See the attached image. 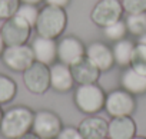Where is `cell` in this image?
Segmentation results:
<instances>
[{"label":"cell","mask_w":146,"mask_h":139,"mask_svg":"<svg viewBox=\"0 0 146 139\" xmlns=\"http://www.w3.org/2000/svg\"><path fill=\"white\" fill-rule=\"evenodd\" d=\"M108 122L100 116H88L79 125V130L85 139H103L108 136Z\"/></svg>","instance_id":"cell-16"},{"label":"cell","mask_w":146,"mask_h":139,"mask_svg":"<svg viewBox=\"0 0 146 139\" xmlns=\"http://www.w3.org/2000/svg\"><path fill=\"white\" fill-rule=\"evenodd\" d=\"M126 30H127V29H126V23H125L123 20H117L116 23L103 27L105 36H106L109 40H113V42H117V40L125 39Z\"/></svg>","instance_id":"cell-23"},{"label":"cell","mask_w":146,"mask_h":139,"mask_svg":"<svg viewBox=\"0 0 146 139\" xmlns=\"http://www.w3.org/2000/svg\"><path fill=\"white\" fill-rule=\"evenodd\" d=\"M16 90L17 86L10 78L0 75V105L10 102L16 96Z\"/></svg>","instance_id":"cell-21"},{"label":"cell","mask_w":146,"mask_h":139,"mask_svg":"<svg viewBox=\"0 0 146 139\" xmlns=\"http://www.w3.org/2000/svg\"><path fill=\"white\" fill-rule=\"evenodd\" d=\"M2 118H3V112H2V108H0V122H2Z\"/></svg>","instance_id":"cell-33"},{"label":"cell","mask_w":146,"mask_h":139,"mask_svg":"<svg viewBox=\"0 0 146 139\" xmlns=\"http://www.w3.org/2000/svg\"><path fill=\"white\" fill-rule=\"evenodd\" d=\"M86 56L96 65V67L100 72L109 70L112 65L115 63L112 49L100 42H95V43L89 45V47L86 49Z\"/></svg>","instance_id":"cell-14"},{"label":"cell","mask_w":146,"mask_h":139,"mask_svg":"<svg viewBox=\"0 0 146 139\" xmlns=\"http://www.w3.org/2000/svg\"><path fill=\"white\" fill-rule=\"evenodd\" d=\"M22 3H27V5H39L42 0H20Z\"/></svg>","instance_id":"cell-30"},{"label":"cell","mask_w":146,"mask_h":139,"mask_svg":"<svg viewBox=\"0 0 146 139\" xmlns=\"http://www.w3.org/2000/svg\"><path fill=\"white\" fill-rule=\"evenodd\" d=\"M135 99L133 95L125 89H117L110 92L105 100V109L113 118L117 116H130L135 110Z\"/></svg>","instance_id":"cell-7"},{"label":"cell","mask_w":146,"mask_h":139,"mask_svg":"<svg viewBox=\"0 0 146 139\" xmlns=\"http://www.w3.org/2000/svg\"><path fill=\"white\" fill-rule=\"evenodd\" d=\"M126 29L136 36H142L146 33V12L145 13H136V15H127L126 20Z\"/></svg>","instance_id":"cell-19"},{"label":"cell","mask_w":146,"mask_h":139,"mask_svg":"<svg viewBox=\"0 0 146 139\" xmlns=\"http://www.w3.org/2000/svg\"><path fill=\"white\" fill-rule=\"evenodd\" d=\"M3 63L15 72H25L26 69L35 62V55L32 46L25 45H15L6 46L2 55Z\"/></svg>","instance_id":"cell-5"},{"label":"cell","mask_w":146,"mask_h":139,"mask_svg":"<svg viewBox=\"0 0 146 139\" xmlns=\"http://www.w3.org/2000/svg\"><path fill=\"white\" fill-rule=\"evenodd\" d=\"M16 139H40L37 135H35L33 132H27V133H25L23 136H20V138H16Z\"/></svg>","instance_id":"cell-28"},{"label":"cell","mask_w":146,"mask_h":139,"mask_svg":"<svg viewBox=\"0 0 146 139\" xmlns=\"http://www.w3.org/2000/svg\"><path fill=\"white\" fill-rule=\"evenodd\" d=\"M20 0H0V19H10L16 15Z\"/></svg>","instance_id":"cell-24"},{"label":"cell","mask_w":146,"mask_h":139,"mask_svg":"<svg viewBox=\"0 0 146 139\" xmlns=\"http://www.w3.org/2000/svg\"><path fill=\"white\" fill-rule=\"evenodd\" d=\"M35 113L26 106H15L3 113L0 122V132L7 139L23 136L32 129Z\"/></svg>","instance_id":"cell-1"},{"label":"cell","mask_w":146,"mask_h":139,"mask_svg":"<svg viewBox=\"0 0 146 139\" xmlns=\"http://www.w3.org/2000/svg\"><path fill=\"white\" fill-rule=\"evenodd\" d=\"M105 92L96 83L79 85L75 93L76 106L83 113H98L105 106Z\"/></svg>","instance_id":"cell-3"},{"label":"cell","mask_w":146,"mask_h":139,"mask_svg":"<svg viewBox=\"0 0 146 139\" xmlns=\"http://www.w3.org/2000/svg\"><path fill=\"white\" fill-rule=\"evenodd\" d=\"M5 46H6V43H5V40H3V36H2V32H0V56L3 55V50H5Z\"/></svg>","instance_id":"cell-29"},{"label":"cell","mask_w":146,"mask_h":139,"mask_svg":"<svg viewBox=\"0 0 146 139\" xmlns=\"http://www.w3.org/2000/svg\"><path fill=\"white\" fill-rule=\"evenodd\" d=\"M133 49H135V45L127 40V39H122V40H117L112 49V53H113V57H115V62L120 66H127L130 65V59H132V53H133Z\"/></svg>","instance_id":"cell-18"},{"label":"cell","mask_w":146,"mask_h":139,"mask_svg":"<svg viewBox=\"0 0 146 139\" xmlns=\"http://www.w3.org/2000/svg\"><path fill=\"white\" fill-rule=\"evenodd\" d=\"M32 50L35 55V60L43 65H53L57 57V43L54 39L37 36L32 42Z\"/></svg>","instance_id":"cell-12"},{"label":"cell","mask_w":146,"mask_h":139,"mask_svg":"<svg viewBox=\"0 0 146 139\" xmlns=\"http://www.w3.org/2000/svg\"><path fill=\"white\" fill-rule=\"evenodd\" d=\"M50 86L57 92H66L72 89L75 79H73L70 66L64 63H53L50 67Z\"/></svg>","instance_id":"cell-13"},{"label":"cell","mask_w":146,"mask_h":139,"mask_svg":"<svg viewBox=\"0 0 146 139\" xmlns=\"http://www.w3.org/2000/svg\"><path fill=\"white\" fill-rule=\"evenodd\" d=\"M130 67L139 73L146 75V45L137 43L135 46L130 59Z\"/></svg>","instance_id":"cell-20"},{"label":"cell","mask_w":146,"mask_h":139,"mask_svg":"<svg viewBox=\"0 0 146 139\" xmlns=\"http://www.w3.org/2000/svg\"><path fill=\"white\" fill-rule=\"evenodd\" d=\"M56 139H85V138L82 136L79 129L73 128V126H66V128H62Z\"/></svg>","instance_id":"cell-26"},{"label":"cell","mask_w":146,"mask_h":139,"mask_svg":"<svg viewBox=\"0 0 146 139\" xmlns=\"http://www.w3.org/2000/svg\"><path fill=\"white\" fill-rule=\"evenodd\" d=\"M136 133V123L130 116L113 118L108 125L109 139H132Z\"/></svg>","instance_id":"cell-15"},{"label":"cell","mask_w":146,"mask_h":139,"mask_svg":"<svg viewBox=\"0 0 146 139\" xmlns=\"http://www.w3.org/2000/svg\"><path fill=\"white\" fill-rule=\"evenodd\" d=\"M70 70H72L75 82H78L79 85L96 83L99 79V75H100V70L88 56H83L79 62L72 65Z\"/></svg>","instance_id":"cell-11"},{"label":"cell","mask_w":146,"mask_h":139,"mask_svg":"<svg viewBox=\"0 0 146 139\" xmlns=\"http://www.w3.org/2000/svg\"><path fill=\"white\" fill-rule=\"evenodd\" d=\"M122 6L127 15L145 13L146 12V0H122Z\"/></svg>","instance_id":"cell-25"},{"label":"cell","mask_w":146,"mask_h":139,"mask_svg":"<svg viewBox=\"0 0 146 139\" xmlns=\"http://www.w3.org/2000/svg\"><path fill=\"white\" fill-rule=\"evenodd\" d=\"M30 26L19 16H12L5 22L0 32H2L3 40L6 46H15V45H25L30 36Z\"/></svg>","instance_id":"cell-9"},{"label":"cell","mask_w":146,"mask_h":139,"mask_svg":"<svg viewBox=\"0 0 146 139\" xmlns=\"http://www.w3.org/2000/svg\"><path fill=\"white\" fill-rule=\"evenodd\" d=\"M32 130L40 139H54L62 130L59 116L50 110H39L33 116Z\"/></svg>","instance_id":"cell-6"},{"label":"cell","mask_w":146,"mask_h":139,"mask_svg":"<svg viewBox=\"0 0 146 139\" xmlns=\"http://www.w3.org/2000/svg\"><path fill=\"white\" fill-rule=\"evenodd\" d=\"M44 2L50 6H57V7H64L67 6V3L70 2V0H44Z\"/></svg>","instance_id":"cell-27"},{"label":"cell","mask_w":146,"mask_h":139,"mask_svg":"<svg viewBox=\"0 0 146 139\" xmlns=\"http://www.w3.org/2000/svg\"><path fill=\"white\" fill-rule=\"evenodd\" d=\"M66 23H67V17H66L63 7L47 5L39 12V17L36 22V30L39 36L56 39L57 36L63 33Z\"/></svg>","instance_id":"cell-2"},{"label":"cell","mask_w":146,"mask_h":139,"mask_svg":"<svg viewBox=\"0 0 146 139\" xmlns=\"http://www.w3.org/2000/svg\"><path fill=\"white\" fill-rule=\"evenodd\" d=\"M139 43H142V45H146V33H145V35H142V36L139 37Z\"/></svg>","instance_id":"cell-31"},{"label":"cell","mask_w":146,"mask_h":139,"mask_svg":"<svg viewBox=\"0 0 146 139\" xmlns=\"http://www.w3.org/2000/svg\"><path fill=\"white\" fill-rule=\"evenodd\" d=\"M16 16L22 17L30 27L36 26L37 17H39V10L36 7V5H27V3H22L16 12Z\"/></svg>","instance_id":"cell-22"},{"label":"cell","mask_w":146,"mask_h":139,"mask_svg":"<svg viewBox=\"0 0 146 139\" xmlns=\"http://www.w3.org/2000/svg\"><path fill=\"white\" fill-rule=\"evenodd\" d=\"M120 83L122 88L132 95H140L146 92V75L136 72L132 67H127L122 73Z\"/></svg>","instance_id":"cell-17"},{"label":"cell","mask_w":146,"mask_h":139,"mask_svg":"<svg viewBox=\"0 0 146 139\" xmlns=\"http://www.w3.org/2000/svg\"><path fill=\"white\" fill-rule=\"evenodd\" d=\"M103 139H106V138H103ZM108 139H109V138H108Z\"/></svg>","instance_id":"cell-34"},{"label":"cell","mask_w":146,"mask_h":139,"mask_svg":"<svg viewBox=\"0 0 146 139\" xmlns=\"http://www.w3.org/2000/svg\"><path fill=\"white\" fill-rule=\"evenodd\" d=\"M132 139H146V138H142V136H133Z\"/></svg>","instance_id":"cell-32"},{"label":"cell","mask_w":146,"mask_h":139,"mask_svg":"<svg viewBox=\"0 0 146 139\" xmlns=\"http://www.w3.org/2000/svg\"><path fill=\"white\" fill-rule=\"evenodd\" d=\"M83 56H86V47L76 37L67 36L57 43V59L67 66L75 65Z\"/></svg>","instance_id":"cell-10"},{"label":"cell","mask_w":146,"mask_h":139,"mask_svg":"<svg viewBox=\"0 0 146 139\" xmlns=\"http://www.w3.org/2000/svg\"><path fill=\"white\" fill-rule=\"evenodd\" d=\"M23 82H25V86L32 93H36V95L44 93L50 86V70L47 65H43L35 60L23 72Z\"/></svg>","instance_id":"cell-4"},{"label":"cell","mask_w":146,"mask_h":139,"mask_svg":"<svg viewBox=\"0 0 146 139\" xmlns=\"http://www.w3.org/2000/svg\"><path fill=\"white\" fill-rule=\"evenodd\" d=\"M122 13V2H119V0H100L92 10V20L99 27H106L120 20Z\"/></svg>","instance_id":"cell-8"}]
</instances>
